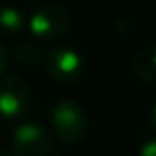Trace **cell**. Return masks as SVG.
Listing matches in <instances>:
<instances>
[{"mask_svg": "<svg viewBox=\"0 0 156 156\" xmlns=\"http://www.w3.org/2000/svg\"><path fill=\"white\" fill-rule=\"evenodd\" d=\"M72 22V15L64 6L42 4L33 11L30 19V30L39 39H59L70 31Z\"/></svg>", "mask_w": 156, "mask_h": 156, "instance_id": "cell-3", "label": "cell"}, {"mask_svg": "<svg viewBox=\"0 0 156 156\" xmlns=\"http://www.w3.org/2000/svg\"><path fill=\"white\" fill-rule=\"evenodd\" d=\"M140 156H156V136L149 138L140 147Z\"/></svg>", "mask_w": 156, "mask_h": 156, "instance_id": "cell-8", "label": "cell"}, {"mask_svg": "<svg viewBox=\"0 0 156 156\" xmlns=\"http://www.w3.org/2000/svg\"><path fill=\"white\" fill-rule=\"evenodd\" d=\"M0 156H9V152H8L6 149H2V147H0Z\"/></svg>", "mask_w": 156, "mask_h": 156, "instance_id": "cell-11", "label": "cell"}, {"mask_svg": "<svg viewBox=\"0 0 156 156\" xmlns=\"http://www.w3.org/2000/svg\"><path fill=\"white\" fill-rule=\"evenodd\" d=\"M8 62H9V55H8V50L0 44V73H4V70L8 68Z\"/></svg>", "mask_w": 156, "mask_h": 156, "instance_id": "cell-9", "label": "cell"}, {"mask_svg": "<svg viewBox=\"0 0 156 156\" xmlns=\"http://www.w3.org/2000/svg\"><path fill=\"white\" fill-rule=\"evenodd\" d=\"M149 123H151L152 130H156V103L152 105V108H151V112H149Z\"/></svg>", "mask_w": 156, "mask_h": 156, "instance_id": "cell-10", "label": "cell"}, {"mask_svg": "<svg viewBox=\"0 0 156 156\" xmlns=\"http://www.w3.org/2000/svg\"><path fill=\"white\" fill-rule=\"evenodd\" d=\"M132 68L138 79L149 85H156V42L143 46L134 55Z\"/></svg>", "mask_w": 156, "mask_h": 156, "instance_id": "cell-6", "label": "cell"}, {"mask_svg": "<svg viewBox=\"0 0 156 156\" xmlns=\"http://www.w3.org/2000/svg\"><path fill=\"white\" fill-rule=\"evenodd\" d=\"M44 62L51 77L57 81H73L83 72V57L70 44H55L44 55Z\"/></svg>", "mask_w": 156, "mask_h": 156, "instance_id": "cell-4", "label": "cell"}, {"mask_svg": "<svg viewBox=\"0 0 156 156\" xmlns=\"http://www.w3.org/2000/svg\"><path fill=\"white\" fill-rule=\"evenodd\" d=\"M51 125L55 134L66 141H81L88 130V118L85 108L73 99H61L51 108Z\"/></svg>", "mask_w": 156, "mask_h": 156, "instance_id": "cell-1", "label": "cell"}, {"mask_svg": "<svg viewBox=\"0 0 156 156\" xmlns=\"http://www.w3.org/2000/svg\"><path fill=\"white\" fill-rule=\"evenodd\" d=\"M24 26V13L15 6H0V33H19Z\"/></svg>", "mask_w": 156, "mask_h": 156, "instance_id": "cell-7", "label": "cell"}, {"mask_svg": "<svg viewBox=\"0 0 156 156\" xmlns=\"http://www.w3.org/2000/svg\"><path fill=\"white\" fill-rule=\"evenodd\" d=\"M31 103L30 87L20 77H6L0 81V116L6 119L22 118Z\"/></svg>", "mask_w": 156, "mask_h": 156, "instance_id": "cell-5", "label": "cell"}, {"mask_svg": "<svg viewBox=\"0 0 156 156\" xmlns=\"http://www.w3.org/2000/svg\"><path fill=\"white\" fill-rule=\"evenodd\" d=\"M13 152L17 156H53L55 141L46 127L26 121L13 132Z\"/></svg>", "mask_w": 156, "mask_h": 156, "instance_id": "cell-2", "label": "cell"}]
</instances>
